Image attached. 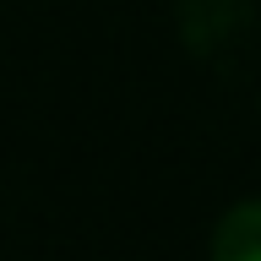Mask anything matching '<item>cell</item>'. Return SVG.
Returning <instances> with one entry per match:
<instances>
[{
  "label": "cell",
  "instance_id": "6da1fadb",
  "mask_svg": "<svg viewBox=\"0 0 261 261\" xmlns=\"http://www.w3.org/2000/svg\"><path fill=\"white\" fill-rule=\"evenodd\" d=\"M212 261H261V201H240L218 218Z\"/></svg>",
  "mask_w": 261,
  "mask_h": 261
}]
</instances>
